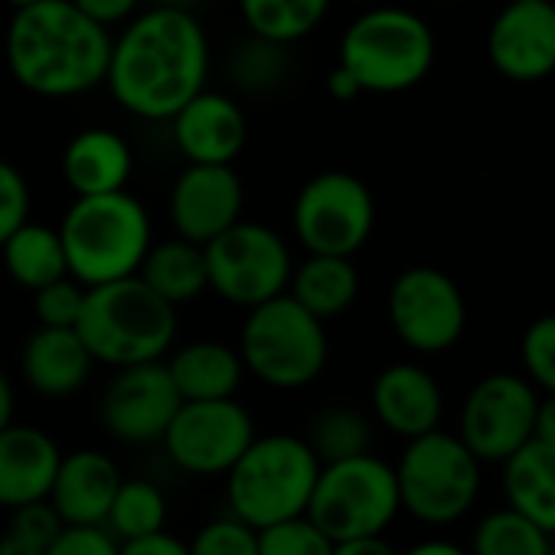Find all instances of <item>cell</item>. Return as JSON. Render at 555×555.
Wrapping results in <instances>:
<instances>
[{"instance_id":"1","label":"cell","mask_w":555,"mask_h":555,"mask_svg":"<svg viewBox=\"0 0 555 555\" xmlns=\"http://www.w3.org/2000/svg\"><path fill=\"white\" fill-rule=\"evenodd\" d=\"M209 40L193 11L147 8L115 37L108 92L144 121H170L206 89Z\"/></svg>"},{"instance_id":"2","label":"cell","mask_w":555,"mask_h":555,"mask_svg":"<svg viewBox=\"0 0 555 555\" xmlns=\"http://www.w3.org/2000/svg\"><path fill=\"white\" fill-rule=\"evenodd\" d=\"M115 37L73 0H40L14 11L4 60L14 82L40 99H76L108 79Z\"/></svg>"},{"instance_id":"3","label":"cell","mask_w":555,"mask_h":555,"mask_svg":"<svg viewBox=\"0 0 555 555\" xmlns=\"http://www.w3.org/2000/svg\"><path fill=\"white\" fill-rule=\"evenodd\" d=\"M321 470L324 461L308 438L288 431L258 435L225 474V506L255 529L305 516Z\"/></svg>"},{"instance_id":"4","label":"cell","mask_w":555,"mask_h":555,"mask_svg":"<svg viewBox=\"0 0 555 555\" xmlns=\"http://www.w3.org/2000/svg\"><path fill=\"white\" fill-rule=\"evenodd\" d=\"M92 357L112 370L164 360L177 337V308L141 274L89 288L76 324Z\"/></svg>"},{"instance_id":"5","label":"cell","mask_w":555,"mask_h":555,"mask_svg":"<svg viewBox=\"0 0 555 555\" xmlns=\"http://www.w3.org/2000/svg\"><path fill=\"white\" fill-rule=\"evenodd\" d=\"M60 232L69 274L79 278L86 288L138 274L154 245L151 216L128 190L76 196Z\"/></svg>"},{"instance_id":"6","label":"cell","mask_w":555,"mask_h":555,"mask_svg":"<svg viewBox=\"0 0 555 555\" xmlns=\"http://www.w3.org/2000/svg\"><path fill=\"white\" fill-rule=\"evenodd\" d=\"M340 66L370 95L409 92L435 66V34L415 11L373 8L344 30Z\"/></svg>"},{"instance_id":"7","label":"cell","mask_w":555,"mask_h":555,"mask_svg":"<svg viewBox=\"0 0 555 555\" xmlns=\"http://www.w3.org/2000/svg\"><path fill=\"white\" fill-rule=\"evenodd\" d=\"M238 353L258 383L292 392L321 379L331 344L324 321L285 292L248 311L238 334Z\"/></svg>"},{"instance_id":"8","label":"cell","mask_w":555,"mask_h":555,"mask_svg":"<svg viewBox=\"0 0 555 555\" xmlns=\"http://www.w3.org/2000/svg\"><path fill=\"white\" fill-rule=\"evenodd\" d=\"M402 513L422 526H451L464 519L483 483V461L461 435L441 428L405 441L396 461Z\"/></svg>"},{"instance_id":"9","label":"cell","mask_w":555,"mask_h":555,"mask_svg":"<svg viewBox=\"0 0 555 555\" xmlns=\"http://www.w3.org/2000/svg\"><path fill=\"white\" fill-rule=\"evenodd\" d=\"M402 513L396 464L370 454L324 464L308 516L334 539L386 535Z\"/></svg>"},{"instance_id":"10","label":"cell","mask_w":555,"mask_h":555,"mask_svg":"<svg viewBox=\"0 0 555 555\" xmlns=\"http://www.w3.org/2000/svg\"><path fill=\"white\" fill-rule=\"evenodd\" d=\"M209 292L235 308H258L292 285V251L288 242L261 222L238 219L212 242H206Z\"/></svg>"},{"instance_id":"11","label":"cell","mask_w":555,"mask_h":555,"mask_svg":"<svg viewBox=\"0 0 555 555\" xmlns=\"http://www.w3.org/2000/svg\"><path fill=\"white\" fill-rule=\"evenodd\" d=\"M376 225L370 186L347 170L311 177L295 199V232L314 255H357Z\"/></svg>"},{"instance_id":"12","label":"cell","mask_w":555,"mask_h":555,"mask_svg":"<svg viewBox=\"0 0 555 555\" xmlns=\"http://www.w3.org/2000/svg\"><path fill=\"white\" fill-rule=\"evenodd\" d=\"M539 389L519 373H490L461 402L457 435L483 464H503L535 438Z\"/></svg>"},{"instance_id":"13","label":"cell","mask_w":555,"mask_h":555,"mask_svg":"<svg viewBox=\"0 0 555 555\" xmlns=\"http://www.w3.org/2000/svg\"><path fill=\"white\" fill-rule=\"evenodd\" d=\"M386 308L396 337L422 357L451 350L467 327V305L457 282L435 264L405 268L389 288Z\"/></svg>"},{"instance_id":"14","label":"cell","mask_w":555,"mask_h":555,"mask_svg":"<svg viewBox=\"0 0 555 555\" xmlns=\"http://www.w3.org/2000/svg\"><path fill=\"white\" fill-rule=\"evenodd\" d=\"M255 438V422L238 399H203L180 405L160 444L177 470L225 477Z\"/></svg>"},{"instance_id":"15","label":"cell","mask_w":555,"mask_h":555,"mask_svg":"<svg viewBox=\"0 0 555 555\" xmlns=\"http://www.w3.org/2000/svg\"><path fill=\"white\" fill-rule=\"evenodd\" d=\"M180 405L183 396L170 376V366L164 360H154L115 370L102 392L99 418L115 441L141 448L164 441Z\"/></svg>"},{"instance_id":"16","label":"cell","mask_w":555,"mask_h":555,"mask_svg":"<svg viewBox=\"0 0 555 555\" xmlns=\"http://www.w3.org/2000/svg\"><path fill=\"white\" fill-rule=\"evenodd\" d=\"M487 60L509 82H539L555 73V4L509 0L487 34Z\"/></svg>"},{"instance_id":"17","label":"cell","mask_w":555,"mask_h":555,"mask_svg":"<svg viewBox=\"0 0 555 555\" xmlns=\"http://www.w3.org/2000/svg\"><path fill=\"white\" fill-rule=\"evenodd\" d=\"M245 186L232 164H186L170 190L173 232L190 242H212L242 219Z\"/></svg>"},{"instance_id":"18","label":"cell","mask_w":555,"mask_h":555,"mask_svg":"<svg viewBox=\"0 0 555 555\" xmlns=\"http://www.w3.org/2000/svg\"><path fill=\"white\" fill-rule=\"evenodd\" d=\"M63 448L37 425L11 422L0 428V506L17 509L37 500H50Z\"/></svg>"},{"instance_id":"19","label":"cell","mask_w":555,"mask_h":555,"mask_svg":"<svg viewBox=\"0 0 555 555\" xmlns=\"http://www.w3.org/2000/svg\"><path fill=\"white\" fill-rule=\"evenodd\" d=\"M370 402H373V418L386 431L399 435L402 441H412L418 435L441 428V415H444L441 386L418 363L386 366L373 383Z\"/></svg>"},{"instance_id":"20","label":"cell","mask_w":555,"mask_h":555,"mask_svg":"<svg viewBox=\"0 0 555 555\" xmlns=\"http://www.w3.org/2000/svg\"><path fill=\"white\" fill-rule=\"evenodd\" d=\"M173 144L190 164H232L248 138L245 112L222 92H199L173 118Z\"/></svg>"},{"instance_id":"21","label":"cell","mask_w":555,"mask_h":555,"mask_svg":"<svg viewBox=\"0 0 555 555\" xmlns=\"http://www.w3.org/2000/svg\"><path fill=\"white\" fill-rule=\"evenodd\" d=\"M125 477L112 454L79 448L63 454L50 503L66 526H105Z\"/></svg>"},{"instance_id":"22","label":"cell","mask_w":555,"mask_h":555,"mask_svg":"<svg viewBox=\"0 0 555 555\" xmlns=\"http://www.w3.org/2000/svg\"><path fill=\"white\" fill-rule=\"evenodd\" d=\"M95 357L76 327H37L21 353L24 383L43 399H69L92 379Z\"/></svg>"},{"instance_id":"23","label":"cell","mask_w":555,"mask_h":555,"mask_svg":"<svg viewBox=\"0 0 555 555\" xmlns=\"http://www.w3.org/2000/svg\"><path fill=\"white\" fill-rule=\"evenodd\" d=\"M134 170L128 141L112 128H86L63 151V180L76 196L125 190Z\"/></svg>"},{"instance_id":"24","label":"cell","mask_w":555,"mask_h":555,"mask_svg":"<svg viewBox=\"0 0 555 555\" xmlns=\"http://www.w3.org/2000/svg\"><path fill=\"white\" fill-rule=\"evenodd\" d=\"M500 467L506 506L519 509L555 535V444L529 438Z\"/></svg>"},{"instance_id":"25","label":"cell","mask_w":555,"mask_h":555,"mask_svg":"<svg viewBox=\"0 0 555 555\" xmlns=\"http://www.w3.org/2000/svg\"><path fill=\"white\" fill-rule=\"evenodd\" d=\"M170 376L183 396V402H203V399H235L242 379H245V360L238 347L219 344V340H193L180 347L170 360Z\"/></svg>"},{"instance_id":"26","label":"cell","mask_w":555,"mask_h":555,"mask_svg":"<svg viewBox=\"0 0 555 555\" xmlns=\"http://www.w3.org/2000/svg\"><path fill=\"white\" fill-rule=\"evenodd\" d=\"M288 295L305 305L314 318L334 321L353 308L360 295V271L350 255H308L295 274Z\"/></svg>"},{"instance_id":"27","label":"cell","mask_w":555,"mask_h":555,"mask_svg":"<svg viewBox=\"0 0 555 555\" xmlns=\"http://www.w3.org/2000/svg\"><path fill=\"white\" fill-rule=\"evenodd\" d=\"M144 282L173 308L196 301L203 292H209V261L206 245L190 242L183 235L154 242L141 271Z\"/></svg>"},{"instance_id":"28","label":"cell","mask_w":555,"mask_h":555,"mask_svg":"<svg viewBox=\"0 0 555 555\" xmlns=\"http://www.w3.org/2000/svg\"><path fill=\"white\" fill-rule=\"evenodd\" d=\"M0 258H4V271L11 274V282L27 292H40L69 274L63 232L37 222H24L0 245Z\"/></svg>"},{"instance_id":"29","label":"cell","mask_w":555,"mask_h":555,"mask_svg":"<svg viewBox=\"0 0 555 555\" xmlns=\"http://www.w3.org/2000/svg\"><path fill=\"white\" fill-rule=\"evenodd\" d=\"M238 11L251 37L295 47L324 24L331 0H238Z\"/></svg>"},{"instance_id":"30","label":"cell","mask_w":555,"mask_h":555,"mask_svg":"<svg viewBox=\"0 0 555 555\" xmlns=\"http://www.w3.org/2000/svg\"><path fill=\"white\" fill-rule=\"evenodd\" d=\"M552 532L513 506H496L474 522L470 555H548Z\"/></svg>"},{"instance_id":"31","label":"cell","mask_w":555,"mask_h":555,"mask_svg":"<svg viewBox=\"0 0 555 555\" xmlns=\"http://www.w3.org/2000/svg\"><path fill=\"white\" fill-rule=\"evenodd\" d=\"M308 444L324 464L370 454L373 448V422L353 405H327L308 422Z\"/></svg>"},{"instance_id":"32","label":"cell","mask_w":555,"mask_h":555,"mask_svg":"<svg viewBox=\"0 0 555 555\" xmlns=\"http://www.w3.org/2000/svg\"><path fill=\"white\" fill-rule=\"evenodd\" d=\"M105 526L121 542L160 532L167 526V496H164V490L147 477H125Z\"/></svg>"},{"instance_id":"33","label":"cell","mask_w":555,"mask_h":555,"mask_svg":"<svg viewBox=\"0 0 555 555\" xmlns=\"http://www.w3.org/2000/svg\"><path fill=\"white\" fill-rule=\"evenodd\" d=\"M63 529L66 522L50 500L17 506L0 529V555H47Z\"/></svg>"},{"instance_id":"34","label":"cell","mask_w":555,"mask_h":555,"mask_svg":"<svg viewBox=\"0 0 555 555\" xmlns=\"http://www.w3.org/2000/svg\"><path fill=\"white\" fill-rule=\"evenodd\" d=\"M288 73H292L288 43L251 37L232 56V79H235V86H242L251 95H264V92L282 89L288 82Z\"/></svg>"},{"instance_id":"35","label":"cell","mask_w":555,"mask_h":555,"mask_svg":"<svg viewBox=\"0 0 555 555\" xmlns=\"http://www.w3.org/2000/svg\"><path fill=\"white\" fill-rule=\"evenodd\" d=\"M261 555H334L337 542L305 513L258 529Z\"/></svg>"},{"instance_id":"36","label":"cell","mask_w":555,"mask_h":555,"mask_svg":"<svg viewBox=\"0 0 555 555\" xmlns=\"http://www.w3.org/2000/svg\"><path fill=\"white\" fill-rule=\"evenodd\" d=\"M190 552L193 555H261L258 529L225 509L222 516L206 519L193 532Z\"/></svg>"},{"instance_id":"37","label":"cell","mask_w":555,"mask_h":555,"mask_svg":"<svg viewBox=\"0 0 555 555\" xmlns=\"http://www.w3.org/2000/svg\"><path fill=\"white\" fill-rule=\"evenodd\" d=\"M519 360L535 389L555 392V314H542L526 327L519 340Z\"/></svg>"},{"instance_id":"38","label":"cell","mask_w":555,"mask_h":555,"mask_svg":"<svg viewBox=\"0 0 555 555\" xmlns=\"http://www.w3.org/2000/svg\"><path fill=\"white\" fill-rule=\"evenodd\" d=\"M89 288L79 282V278L66 274L60 282L34 292V314L40 321V327H76L86 308Z\"/></svg>"},{"instance_id":"39","label":"cell","mask_w":555,"mask_h":555,"mask_svg":"<svg viewBox=\"0 0 555 555\" xmlns=\"http://www.w3.org/2000/svg\"><path fill=\"white\" fill-rule=\"evenodd\" d=\"M24 222H30V186L27 177L0 157V245H4Z\"/></svg>"},{"instance_id":"40","label":"cell","mask_w":555,"mask_h":555,"mask_svg":"<svg viewBox=\"0 0 555 555\" xmlns=\"http://www.w3.org/2000/svg\"><path fill=\"white\" fill-rule=\"evenodd\" d=\"M47 555H121V539L108 526H66Z\"/></svg>"},{"instance_id":"41","label":"cell","mask_w":555,"mask_h":555,"mask_svg":"<svg viewBox=\"0 0 555 555\" xmlns=\"http://www.w3.org/2000/svg\"><path fill=\"white\" fill-rule=\"evenodd\" d=\"M73 4L89 14L92 21H99L102 27H118V24H128L131 17H138L144 0H73Z\"/></svg>"},{"instance_id":"42","label":"cell","mask_w":555,"mask_h":555,"mask_svg":"<svg viewBox=\"0 0 555 555\" xmlns=\"http://www.w3.org/2000/svg\"><path fill=\"white\" fill-rule=\"evenodd\" d=\"M121 555H193V552H190L186 539L160 529V532H151V535H141V539H125Z\"/></svg>"},{"instance_id":"43","label":"cell","mask_w":555,"mask_h":555,"mask_svg":"<svg viewBox=\"0 0 555 555\" xmlns=\"http://www.w3.org/2000/svg\"><path fill=\"white\" fill-rule=\"evenodd\" d=\"M334 555H402L386 535H363V539H344L337 542Z\"/></svg>"},{"instance_id":"44","label":"cell","mask_w":555,"mask_h":555,"mask_svg":"<svg viewBox=\"0 0 555 555\" xmlns=\"http://www.w3.org/2000/svg\"><path fill=\"white\" fill-rule=\"evenodd\" d=\"M535 438L555 444V392H545L539 399V412H535Z\"/></svg>"},{"instance_id":"45","label":"cell","mask_w":555,"mask_h":555,"mask_svg":"<svg viewBox=\"0 0 555 555\" xmlns=\"http://www.w3.org/2000/svg\"><path fill=\"white\" fill-rule=\"evenodd\" d=\"M402 555H470V548H464L451 539H422L412 548H405Z\"/></svg>"},{"instance_id":"46","label":"cell","mask_w":555,"mask_h":555,"mask_svg":"<svg viewBox=\"0 0 555 555\" xmlns=\"http://www.w3.org/2000/svg\"><path fill=\"white\" fill-rule=\"evenodd\" d=\"M331 95L334 99H344V102H350V99H357V95H363V89H360V82L337 63V69L331 73Z\"/></svg>"},{"instance_id":"47","label":"cell","mask_w":555,"mask_h":555,"mask_svg":"<svg viewBox=\"0 0 555 555\" xmlns=\"http://www.w3.org/2000/svg\"><path fill=\"white\" fill-rule=\"evenodd\" d=\"M14 405H17V396H14V383L11 376L0 366V428H8L14 422Z\"/></svg>"},{"instance_id":"48","label":"cell","mask_w":555,"mask_h":555,"mask_svg":"<svg viewBox=\"0 0 555 555\" xmlns=\"http://www.w3.org/2000/svg\"><path fill=\"white\" fill-rule=\"evenodd\" d=\"M151 8H177V11H193L199 0H147Z\"/></svg>"},{"instance_id":"49","label":"cell","mask_w":555,"mask_h":555,"mask_svg":"<svg viewBox=\"0 0 555 555\" xmlns=\"http://www.w3.org/2000/svg\"><path fill=\"white\" fill-rule=\"evenodd\" d=\"M4 4H11L14 11H21V8H30V4H40V0H4Z\"/></svg>"},{"instance_id":"50","label":"cell","mask_w":555,"mask_h":555,"mask_svg":"<svg viewBox=\"0 0 555 555\" xmlns=\"http://www.w3.org/2000/svg\"><path fill=\"white\" fill-rule=\"evenodd\" d=\"M548 555H555V545H552V552H548Z\"/></svg>"}]
</instances>
